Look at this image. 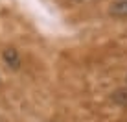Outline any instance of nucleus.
Wrapping results in <instances>:
<instances>
[{
  "instance_id": "nucleus-2",
  "label": "nucleus",
  "mask_w": 127,
  "mask_h": 122,
  "mask_svg": "<svg viewBox=\"0 0 127 122\" xmlns=\"http://www.w3.org/2000/svg\"><path fill=\"white\" fill-rule=\"evenodd\" d=\"M4 59H6V63L11 65V67H19V63H20L19 54H17V50H13V48L4 52Z\"/></svg>"
},
{
  "instance_id": "nucleus-1",
  "label": "nucleus",
  "mask_w": 127,
  "mask_h": 122,
  "mask_svg": "<svg viewBox=\"0 0 127 122\" xmlns=\"http://www.w3.org/2000/svg\"><path fill=\"white\" fill-rule=\"evenodd\" d=\"M111 13L114 17H127V0H118L111 6Z\"/></svg>"
}]
</instances>
